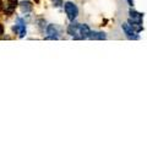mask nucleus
Masks as SVG:
<instances>
[{"label":"nucleus","instance_id":"nucleus-1","mask_svg":"<svg viewBox=\"0 0 147 147\" xmlns=\"http://www.w3.org/2000/svg\"><path fill=\"white\" fill-rule=\"evenodd\" d=\"M64 9H65V12H66V15H67V18L70 21H74L77 17V15H79V9H77V6L74 3H70V1L65 3Z\"/></svg>","mask_w":147,"mask_h":147},{"label":"nucleus","instance_id":"nucleus-6","mask_svg":"<svg viewBox=\"0 0 147 147\" xmlns=\"http://www.w3.org/2000/svg\"><path fill=\"white\" fill-rule=\"evenodd\" d=\"M88 38L90 39H99V40H102V39H105L107 38V36H105V33H103V32H90V36H88Z\"/></svg>","mask_w":147,"mask_h":147},{"label":"nucleus","instance_id":"nucleus-12","mask_svg":"<svg viewBox=\"0 0 147 147\" xmlns=\"http://www.w3.org/2000/svg\"><path fill=\"white\" fill-rule=\"evenodd\" d=\"M1 9H3V3L0 1V10H1Z\"/></svg>","mask_w":147,"mask_h":147},{"label":"nucleus","instance_id":"nucleus-11","mask_svg":"<svg viewBox=\"0 0 147 147\" xmlns=\"http://www.w3.org/2000/svg\"><path fill=\"white\" fill-rule=\"evenodd\" d=\"M3 32H4V27L3 25H0V34H3Z\"/></svg>","mask_w":147,"mask_h":147},{"label":"nucleus","instance_id":"nucleus-10","mask_svg":"<svg viewBox=\"0 0 147 147\" xmlns=\"http://www.w3.org/2000/svg\"><path fill=\"white\" fill-rule=\"evenodd\" d=\"M127 3L130 6H134V0H127Z\"/></svg>","mask_w":147,"mask_h":147},{"label":"nucleus","instance_id":"nucleus-7","mask_svg":"<svg viewBox=\"0 0 147 147\" xmlns=\"http://www.w3.org/2000/svg\"><path fill=\"white\" fill-rule=\"evenodd\" d=\"M129 25H130L132 27V30H134L136 33H139V32L142 31V24H140V22H136V21H132L131 18H129Z\"/></svg>","mask_w":147,"mask_h":147},{"label":"nucleus","instance_id":"nucleus-9","mask_svg":"<svg viewBox=\"0 0 147 147\" xmlns=\"http://www.w3.org/2000/svg\"><path fill=\"white\" fill-rule=\"evenodd\" d=\"M53 4H54V6L55 7H60L63 6V0H52Z\"/></svg>","mask_w":147,"mask_h":147},{"label":"nucleus","instance_id":"nucleus-3","mask_svg":"<svg viewBox=\"0 0 147 147\" xmlns=\"http://www.w3.org/2000/svg\"><path fill=\"white\" fill-rule=\"evenodd\" d=\"M47 34L48 37L45 39H58L59 38V28L55 25H49L47 27Z\"/></svg>","mask_w":147,"mask_h":147},{"label":"nucleus","instance_id":"nucleus-4","mask_svg":"<svg viewBox=\"0 0 147 147\" xmlns=\"http://www.w3.org/2000/svg\"><path fill=\"white\" fill-rule=\"evenodd\" d=\"M90 32H91V30H90V27L87 25H79V27H77V34H80L81 39L88 38ZM77 39H79V36H77Z\"/></svg>","mask_w":147,"mask_h":147},{"label":"nucleus","instance_id":"nucleus-2","mask_svg":"<svg viewBox=\"0 0 147 147\" xmlns=\"http://www.w3.org/2000/svg\"><path fill=\"white\" fill-rule=\"evenodd\" d=\"M121 28H123V31L125 32V34H126V37L129 39H139L140 37L136 34V32L132 30V27L129 25V24H123L121 25Z\"/></svg>","mask_w":147,"mask_h":147},{"label":"nucleus","instance_id":"nucleus-5","mask_svg":"<svg viewBox=\"0 0 147 147\" xmlns=\"http://www.w3.org/2000/svg\"><path fill=\"white\" fill-rule=\"evenodd\" d=\"M129 15H130V18L132 21H136V22H140V24H142V18H144V15H142V13H140V12H137L135 10H132V9H130Z\"/></svg>","mask_w":147,"mask_h":147},{"label":"nucleus","instance_id":"nucleus-8","mask_svg":"<svg viewBox=\"0 0 147 147\" xmlns=\"http://www.w3.org/2000/svg\"><path fill=\"white\" fill-rule=\"evenodd\" d=\"M20 7H21V11L22 12L27 13V12H30L32 10V4L30 1H21L20 3Z\"/></svg>","mask_w":147,"mask_h":147}]
</instances>
